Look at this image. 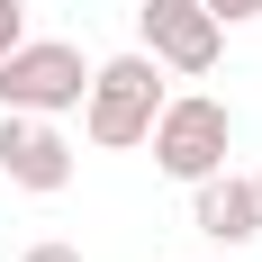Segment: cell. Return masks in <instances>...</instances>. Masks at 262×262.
<instances>
[{
	"instance_id": "3957f363",
	"label": "cell",
	"mask_w": 262,
	"mask_h": 262,
	"mask_svg": "<svg viewBox=\"0 0 262 262\" xmlns=\"http://www.w3.org/2000/svg\"><path fill=\"white\" fill-rule=\"evenodd\" d=\"M81 81H91V63L63 36H18V46L0 54V108H27V118L81 108Z\"/></svg>"
},
{
	"instance_id": "7a4b0ae2",
	"label": "cell",
	"mask_w": 262,
	"mask_h": 262,
	"mask_svg": "<svg viewBox=\"0 0 262 262\" xmlns=\"http://www.w3.org/2000/svg\"><path fill=\"white\" fill-rule=\"evenodd\" d=\"M145 145H154V172H172V181H208L217 163H226V145H235V108L208 100V91H181V100L154 108V127H145Z\"/></svg>"
},
{
	"instance_id": "277c9868",
	"label": "cell",
	"mask_w": 262,
	"mask_h": 262,
	"mask_svg": "<svg viewBox=\"0 0 262 262\" xmlns=\"http://www.w3.org/2000/svg\"><path fill=\"white\" fill-rule=\"evenodd\" d=\"M136 36H145V54H154L163 73H217V54H226V27L199 9V0H145L136 9Z\"/></svg>"
},
{
	"instance_id": "5b68a950",
	"label": "cell",
	"mask_w": 262,
	"mask_h": 262,
	"mask_svg": "<svg viewBox=\"0 0 262 262\" xmlns=\"http://www.w3.org/2000/svg\"><path fill=\"white\" fill-rule=\"evenodd\" d=\"M0 172H9V190H27V199H54V190L73 181V136L54 127V118L0 108Z\"/></svg>"
},
{
	"instance_id": "30bf717a",
	"label": "cell",
	"mask_w": 262,
	"mask_h": 262,
	"mask_svg": "<svg viewBox=\"0 0 262 262\" xmlns=\"http://www.w3.org/2000/svg\"><path fill=\"white\" fill-rule=\"evenodd\" d=\"M253 199H262V172H253Z\"/></svg>"
},
{
	"instance_id": "9c48e42d",
	"label": "cell",
	"mask_w": 262,
	"mask_h": 262,
	"mask_svg": "<svg viewBox=\"0 0 262 262\" xmlns=\"http://www.w3.org/2000/svg\"><path fill=\"white\" fill-rule=\"evenodd\" d=\"M18 262H81V244H63V235H46V244H27Z\"/></svg>"
},
{
	"instance_id": "ba28073f",
	"label": "cell",
	"mask_w": 262,
	"mask_h": 262,
	"mask_svg": "<svg viewBox=\"0 0 262 262\" xmlns=\"http://www.w3.org/2000/svg\"><path fill=\"white\" fill-rule=\"evenodd\" d=\"M18 36H27V0H0V54L18 46Z\"/></svg>"
},
{
	"instance_id": "8992f818",
	"label": "cell",
	"mask_w": 262,
	"mask_h": 262,
	"mask_svg": "<svg viewBox=\"0 0 262 262\" xmlns=\"http://www.w3.org/2000/svg\"><path fill=\"white\" fill-rule=\"evenodd\" d=\"M190 226H199L208 244H253V235H262L253 181H244V172H226V163H217L208 181H190Z\"/></svg>"
},
{
	"instance_id": "52a82bcc",
	"label": "cell",
	"mask_w": 262,
	"mask_h": 262,
	"mask_svg": "<svg viewBox=\"0 0 262 262\" xmlns=\"http://www.w3.org/2000/svg\"><path fill=\"white\" fill-rule=\"evenodd\" d=\"M199 9H208L217 27H253V18H262V0H199Z\"/></svg>"
},
{
	"instance_id": "6da1fadb",
	"label": "cell",
	"mask_w": 262,
	"mask_h": 262,
	"mask_svg": "<svg viewBox=\"0 0 262 262\" xmlns=\"http://www.w3.org/2000/svg\"><path fill=\"white\" fill-rule=\"evenodd\" d=\"M154 108H163V63H154L145 46H136V54H108V63H91V81H81V136H91L100 154L145 145Z\"/></svg>"
}]
</instances>
